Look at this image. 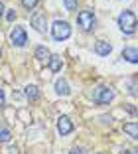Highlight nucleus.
I'll return each mask as SVG.
<instances>
[{"instance_id": "22", "label": "nucleus", "mask_w": 138, "mask_h": 154, "mask_svg": "<svg viewBox=\"0 0 138 154\" xmlns=\"http://www.w3.org/2000/svg\"><path fill=\"white\" fill-rule=\"evenodd\" d=\"M69 154H83V152H81L79 148H73V150H71V152H69Z\"/></svg>"}, {"instance_id": "14", "label": "nucleus", "mask_w": 138, "mask_h": 154, "mask_svg": "<svg viewBox=\"0 0 138 154\" xmlns=\"http://www.w3.org/2000/svg\"><path fill=\"white\" fill-rule=\"evenodd\" d=\"M24 93H26V97L30 101H36L38 97H40V91H38L36 85H26V91H24Z\"/></svg>"}, {"instance_id": "23", "label": "nucleus", "mask_w": 138, "mask_h": 154, "mask_svg": "<svg viewBox=\"0 0 138 154\" xmlns=\"http://www.w3.org/2000/svg\"><path fill=\"white\" fill-rule=\"evenodd\" d=\"M2 14H4V4L0 2V18H2Z\"/></svg>"}, {"instance_id": "18", "label": "nucleus", "mask_w": 138, "mask_h": 154, "mask_svg": "<svg viewBox=\"0 0 138 154\" xmlns=\"http://www.w3.org/2000/svg\"><path fill=\"white\" fill-rule=\"evenodd\" d=\"M6 18H8V22H14V20H16V12H14V10H8V12H6Z\"/></svg>"}, {"instance_id": "5", "label": "nucleus", "mask_w": 138, "mask_h": 154, "mask_svg": "<svg viewBox=\"0 0 138 154\" xmlns=\"http://www.w3.org/2000/svg\"><path fill=\"white\" fill-rule=\"evenodd\" d=\"M28 42V36H26V30L22 26H14L12 32H10V44L16 45V48H24Z\"/></svg>"}, {"instance_id": "15", "label": "nucleus", "mask_w": 138, "mask_h": 154, "mask_svg": "<svg viewBox=\"0 0 138 154\" xmlns=\"http://www.w3.org/2000/svg\"><path fill=\"white\" fill-rule=\"evenodd\" d=\"M10 138H12V132L6 127H0V142H10Z\"/></svg>"}, {"instance_id": "9", "label": "nucleus", "mask_w": 138, "mask_h": 154, "mask_svg": "<svg viewBox=\"0 0 138 154\" xmlns=\"http://www.w3.org/2000/svg\"><path fill=\"white\" fill-rule=\"evenodd\" d=\"M122 57L130 63H138V54H136V48H124L122 50Z\"/></svg>"}, {"instance_id": "25", "label": "nucleus", "mask_w": 138, "mask_h": 154, "mask_svg": "<svg viewBox=\"0 0 138 154\" xmlns=\"http://www.w3.org/2000/svg\"><path fill=\"white\" fill-rule=\"evenodd\" d=\"M0 57H2V50H0Z\"/></svg>"}, {"instance_id": "26", "label": "nucleus", "mask_w": 138, "mask_h": 154, "mask_svg": "<svg viewBox=\"0 0 138 154\" xmlns=\"http://www.w3.org/2000/svg\"><path fill=\"white\" fill-rule=\"evenodd\" d=\"M101 154H105V152H101Z\"/></svg>"}, {"instance_id": "10", "label": "nucleus", "mask_w": 138, "mask_h": 154, "mask_svg": "<svg viewBox=\"0 0 138 154\" xmlns=\"http://www.w3.org/2000/svg\"><path fill=\"white\" fill-rule=\"evenodd\" d=\"M55 91H57V95H63V97L71 93V89H69L65 79H57V81H55Z\"/></svg>"}, {"instance_id": "8", "label": "nucleus", "mask_w": 138, "mask_h": 154, "mask_svg": "<svg viewBox=\"0 0 138 154\" xmlns=\"http://www.w3.org/2000/svg\"><path fill=\"white\" fill-rule=\"evenodd\" d=\"M111 51H112V45L109 44V42L101 40V42L95 44V54H97V55H109Z\"/></svg>"}, {"instance_id": "3", "label": "nucleus", "mask_w": 138, "mask_h": 154, "mask_svg": "<svg viewBox=\"0 0 138 154\" xmlns=\"http://www.w3.org/2000/svg\"><path fill=\"white\" fill-rule=\"evenodd\" d=\"M112 99H115V89L107 85H99L93 93V101L97 105H109Z\"/></svg>"}, {"instance_id": "13", "label": "nucleus", "mask_w": 138, "mask_h": 154, "mask_svg": "<svg viewBox=\"0 0 138 154\" xmlns=\"http://www.w3.org/2000/svg\"><path fill=\"white\" fill-rule=\"evenodd\" d=\"M49 50L45 48V45H38L36 48V59H40V61H48L49 59Z\"/></svg>"}, {"instance_id": "16", "label": "nucleus", "mask_w": 138, "mask_h": 154, "mask_svg": "<svg viewBox=\"0 0 138 154\" xmlns=\"http://www.w3.org/2000/svg\"><path fill=\"white\" fill-rule=\"evenodd\" d=\"M38 2H40V0H22V6L26 10H34L38 6Z\"/></svg>"}, {"instance_id": "21", "label": "nucleus", "mask_w": 138, "mask_h": 154, "mask_svg": "<svg viewBox=\"0 0 138 154\" xmlns=\"http://www.w3.org/2000/svg\"><path fill=\"white\" fill-rule=\"evenodd\" d=\"M0 107H4V93L0 91Z\"/></svg>"}, {"instance_id": "17", "label": "nucleus", "mask_w": 138, "mask_h": 154, "mask_svg": "<svg viewBox=\"0 0 138 154\" xmlns=\"http://www.w3.org/2000/svg\"><path fill=\"white\" fill-rule=\"evenodd\" d=\"M63 4H65V8L69 10V12L77 10V0H63Z\"/></svg>"}, {"instance_id": "20", "label": "nucleus", "mask_w": 138, "mask_h": 154, "mask_svg": "<svg viewBox=\"0 0 138 154\" xmlns=\"http://www.w3.org/2000/svg\"><path fill=\"white\" fill-rule=\"evenodd\" d=\"M8 154H20V150L14 146V148H10V150H8Z\"/></svg>"}, {"instance_id": "1", "label": "nucleus", "mask_w": 138, "mask_h": 154, "mask_svg": "<svg viewBox=\"0 0 138 154\" xmlns=\"http://www.w3.org/2000/svg\"><path fill=\"white\" fill-rule=\"evenodd\" d=\"M118 26L122 30L124 36H132L136 32V14L132 10H124V12H120L118 16Z\"/></svg>"}, {"instance_id": "24", "label": "nucleus", "mask_w": 138, "mask_h": 154, "mask_svg": "<svg viewBox=\"0 0 138 154\" xmlns=\"http://www.w3.org/2000/svg\"><path fill=\"white\" fill-rule=\"evenodd\" d=\"M120 154H136V152H126V150H124V152H120Z\"/></svg>"}, {"instance_id": "7", "label": "nucleus", "mask_w": 138, "mask_h": 154, "mask_svg": "<svg viewBox=\"0 0 138 154\" xmlns=\"http://www.w3.org/2000/svg\"><path fill=\"white\" fill-rule=\"evenodd\" d=\"M57 131H59V134H61V136L73 132V122H71V119L65 117V115H63V117H59L57 119Z\"/></svg>"}, {"instance_id": "2", "label": "nucleus", "mask_w": 138, "mask_h": 154, "mask_svg": "<svg viewBox=\"0 0 138 154\" xmlns=\"http://www.w3.org/2000/svg\"><path fill=\"white\" fill-rule=\"evenodd\" d=\"M51 36L57 42L67 40V38L71 36V26H69V22H65V20H55L54 26H51Z\"/></svg>"}, {"instance_id": "6", "label": "nucleus", "mask_w": 138, "mask_h": 154, "mask_svg": "<svg viewBox=\"0 0 138 154\" xmlns=\"http://www.w3.org/2000/svg\"><path fill=\"white\" fill-rule=\"evenodd\" d=\"M30 22H32V26L36 28L40 34H44V32H45V28H48V18H45V12H41V10L32 12Z\"/></svg>"}, {"instance_id": "4", "label": "nucleus", "mask_w": 138, "mask_h": 154, "mask_svg": "<svg viewBox=\"0 0 138 154\" xmlns=\"http://www.w3.org/2000/svg\"><path fill=\"white\" fill-rule=\"evenodd\" d=\"M77 22H79V26L83 28L85 32H91L95 28V24H97V18H95L93 10H81L79 16H77Z\"/></svg>"}, {"instance_id": "19", "label": "nucleus", "mask_w": 138, "mask_h": 154, "mask_svg": "<svg viewBox=\"0 0 138 154\" xmlns=\"http://www.w3.org/2000/svg\"><path fill=\"white\" fill-rule=\"evenodd\" d=\"M126 111H128L130 115H136V107H126Z\"/></svg>"}, {"instance_id": "12", "label": "nucleus", "mask_w": 138, "mask_h": 154, "mask_svg": "<svg viewBox=\"0 0 138 154\" xmlns=\"http://www.w3.org/2000/svg\"><path fill=\"white\" fill-rule=\"evenodd\" d=\"M122 131H124L128 136L136 138V136H138V125H136V121H132V122H126L124 127H122Z\"/></svg>"}, {"instance_id": "11", "label": "nucleus", "mask_w": 138, "mask_h": 154, "mask_svg": "<svg viewBox=\"0 0 138 154\" xmlns=\"http://www.w3.org/2000/svg\"><path fill=\"white\" fill-rule=\"evenodd\" d=\"M49 69H51V73H57L59 69H61V65H63V61H61V57L59 55H49Z\"/></svg>"}]
</instances>
